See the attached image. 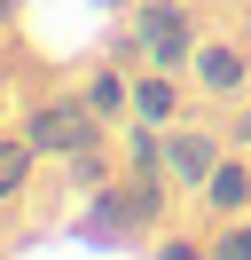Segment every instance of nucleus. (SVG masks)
I'll list each match as a JSON object with an SVG mask.
<instances>
[{"mask_svg":"<svg viewBox=\"0 0 251 260\" xmlns=\"http://www.w3.org/2000/svg\"><path fill=\"white\" fill-rule=\"evenodd\" d=\"M196 40H204L196 0H134V8H126V40H118L110 55H126V63H157V71H188Z\"/></svg>","mask_w":251,"mask_h":260,"instance_id":"1","label":"nucleus"},{"mask_svg":"<svg viewBox=\"0 0 251 260\" xmlns=\"http://www.w3.org/2000/svg\"><path fill=\"white\" fill-rule=\"evenodd\" d=\"M24 134L39 142V158H55V166H63L71 150H87V142H110L118 126H102V118H94L87 103H78V87H71V95H47L39 111L24 118Z\"/></svg>","mask_w":251,"mask_h":260,"instance_id":"2","label":"nucleus"},{"mask_svg":"<svg viewBox=\"0 0 251 260\" xmlns=\"http://www.w3.org/2000/svg\"><path fill=\"white\" fill-rule=\"evenodd\" d=\"M188 79H196V95L204 103H243L251 95V40H235V32H204L196 40V55H188Z\"/></svg>","mask_w":251,"mask_h":260,"instance_id":"3","label":"nucleus"},{"mask_svg":"<svg viewBox=\"0 0 251 260\" xmlns=\"http://www.w3.org/2000/svg\"><path fill=\"white\" fill-rule=\"evenodd\" d=\"M228 158V134L204 126V118H181V126H165V174L181 197H196L204 181H212V166Z\"/></svg>","mask_w":251,"mask_h":260,"instance_id":"4","label":"nucleus"},{"mask_svg":"<svg viewBox=\"0 0 251 260\" xmlns=\"http://www.w3.org/2000/svg\"><path fill=\"white\" fill-rule=\"evenodd\" d=\"M188 95H196L188 71L134 63V118H149V126H181V118H188Z\"/></svg>","mask_w":251,"mask_h":260,"instance_id":"5","label":"nucleus"},{"mask_svg":"<svg viewBox=\"0 0 251 260\" xmlns=\"http://www.w3.org/2000/svg\"><path fill=\"white\" fill-rule=\"evenodd\" d=\"M78 103H87L102 126H126V118H134V63H126V55H102V63L78 79Z\"/></svg>","mask_w":251,"mask_h":260,"instance_id":"6","label":"nucleus"},{"mask_svg":"<svg viewBox=\"0 0 251 260\" xmlns=\"http://www.w3.org/2000/svg\"><path fill=\"white\" fill-rule=\"evenodd\" d=\"M196 213H204V229H212V221H235V213H251V150H228V158L212 166V181L196 189Z\"/></svg>","mask_w":251,"mask_h":260,"instance_id":"7","label":"nucleus"},{"mask_svg":"<svg viewBox=\"0 0 251 260\" xmlns=\"http://www.w3.org/2000/svg\"><path fill=\"white\" fill-rule=\"evenodd\" d=\"M39 166H47V158H39V142H31L24 126H16V134L0 126V213L31 197V181H39Z\"/></svg>","mask_w":251,"mask_h":260,"instance_id":"8","label":"nucleus"},{"mask_svg":"<svg viewBox=\"0 0 251 260\" xmlns=\"http://www.w3.org/2000/svg\"><path fill=\"white\" fill-rule=\"evenodd\" d=\"M102 181H118V134H110V142H87V150H71V158H63V189H71V197H94Z\"/></svg>","mask_w":251,"mask_h":260,"instance_id":"9","label":"nucleus"},{"mask_svg":"<svg viewBox=\"0 0 251 260\" xmlns=\"http://www.w3.org/2000/svg\"><path fill=\"white\" fill-rule=\"evenodd\" d=\"M204 237H212V260H251V213H235V221H212Z\"/></svg>","mask_w":251,"mask_h":260,"instance_id":"10","label":"nucleus"},{"mask_svg":"<svg viewBox=\"0 0 251 260\" xmlns=\"http://www.w3.org/2000/svg\"><path fill=\"white\" fill-rule=\"evenodd\" d=\"M149 260H212V237H188V229H157Z\"/></svg>","mask_w":251,"mask_h":260,"instance_id":"11","label":"nucleus"},{"mask_svg":"<svg viewBox=\"0 0 251 260\" xmlns=\"http://www.w3.org/2000/svg\"><path fill=\"white\" fill-rule=\"evenodd\" d=\"M220 134H228V150H251V95H243V103H228Z\"/></svg>","mask_w":251,"mask_h":260,"instance_id":"12","label":"nucleus"},{"mask_svg":"<svg viewBox=\"0 0 251 260\" xmlns=\"http://www.w3.org/2000/svg\"><path fill=\"white\" fill-rule=\"evenodd\" d=\"M102 8H110V16H126V8H134V0H102Z\"/></svg>","mask_w":251,"mask_h":260,"instance_id":"13","label":"nucleus"},{"mask_svg":"<svg viewBox=\"0 0 251 260\" xmlns=\"http://www.w3.org/2000/svg\"><path fill=\"white\" fill-rule=\"evenodd\" d=\"M235 8H243V16H251V0H235Z\"/></svg>","mask_w":251,"mask_h":260,"instance_id":"14","label":"nucleus"},{"mask_svg":"<svg viewBox=\"0 0 251 260\" xmlns=\"http://www.w3.org/2000/svg\"><path fill=\"white\" fill-rule=\"evenodd\" d=\"M0 16H8V0H0Z\"/></svg>","mask_w":251,"mask_h":260,"instance_id":"15","label":"nucleus"}]
</instances>
